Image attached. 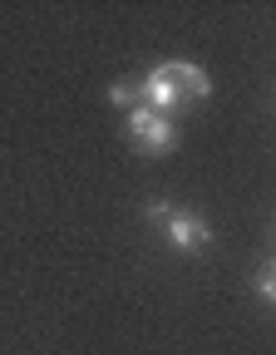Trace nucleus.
<instances>
[{
	"instance_id": "5",
	"label": "nucleus",
	"mask_w": 276,
	"mask_h": 355,
	"mask_svg": "<svg viewBox=\"0 0 276 355\" xmlns=\"http://www.w3.org/2000/svg\"><path fill=\"white\" fill-rule=\"evenodd\" d=\"M257 291H261V301L271 306V301H276V277H271V272H261V277H257Z\"/></svg>"
},
{
	"instance_id": "1",
	"label": "nucleus",
	"mask_w": 276,
	"mask_h": 355,
	"mask_svg": "<svg viewBox=\"0 0 276 355\" xmlns=\"http://www.w3.org/2000/svg\"><path fill=\"white\" fill-rule=\"evenodd\" d=\"M138 94L148 99V109L168 114V109H178V104L207 99V94H212V79H207L198 64H188V60H168V64H158L144 84H138Z\"/></svg>"
},
{
	"instance_id": "3",
	"label": "nucleus",
	"mask_w": 276,
	"mask_h": 355,
	"mask_svg": "<svg viewBox=\"0 0 276 355\" xmlns=\"http://www.w3.org/2000/svg\"><path fill=\"white\" fill-rule=\"evenodd\" d=\"M128 133H133V144L144 148V153H173V144H178L173 119L158 114V109H148V104H138L128 114Z\"/></svg>"
},
{
	"instance_id": "2",
	"label": "nucleus",
	"mask_w": 276,
	"mask_h": 355,
	"mask_svg": "<svg viewBox=\"0 0 276 355\" xmlns=\"http://www.w3.org/2000/svg\"><path fill=\"white\" fill-rule=\"evenodd\" d=\"M148 217L168 227V237H173V247H178V252H207V247H212L207 222H202L198 212H188V207H173V202H148Z\"/></svg>"
},
{
	"instance_id": "4",
	"label": "nucleus",
	"mask_w": 276,
	"mask_h": 355,
	"mask_svg": "<svg viewBox=\"0 0 276 355\" xmlns=\"http://www.w3.org/2000/svg\"><path fill=\"white\" fill-rule=\"evenodd\" d=\"M109 99H114V109H128V114H133L144 94H138V84H114V89H109Z\"/></svg>"
}]
</instances>
